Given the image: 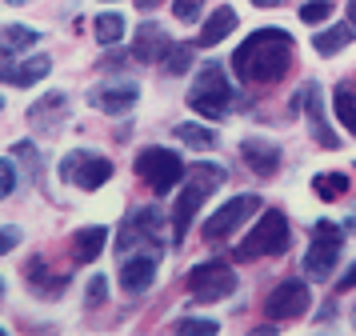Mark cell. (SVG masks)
Here are the masks:
<instances>
[{"label": "cell", "mask_w": 356, "mask_h": 336, "mask_svg": "<svg viewBox=\"0 0 356 336\" xmlns=\"http://www.w3.org/2000/svg\"><path fill=\"white\" fill-rule=\"evenodd\" d=\"M24 276H29V285H33L40 296H60V292H65V285H68L65 276L56 280V276L49 272L44 256H33V260H29V269H24Z\"/></svg>", "instance_id": "20"}, {"label": "cell", "mask_w": 356, "mask_h": 336, "mask_svg": "<svg viewBox=\"0 0 356 336\" xmlns=\"http://www.w3.org/2000/svg\"><path fill=\"white\" fill-rule=\"evenodd\" d=\"M13 157L29 168V176H33V180H40V157H36V144L33 141H17V144H13Z\"/></svg>", "instance_id": "27"}, {"label": "cell", "mask_w": 356, "mask_h": 336, "mask_svg": "<svg viewBox=\"0 0 356 336\" xmlns=\"http://www.w3.org/2000/svg\"><path fill=\"white\" fill-rule=\"evenodd\" d=\"M340 248H344V228L332 224V221H316L312 244H308V256H305V272L312 280H328V276L337 272Z\"/></svg>", "instance_id": "6"}, {"label": "cell", "mask_w": 356, "mask_h": 336, "mask_svg": "<svg viewBox=\"0 0 356 336\" xmlns=\"http://www.w3.org/2000/svg\"><path fill=\"white\" fill-rule=\"evenodd\" d=\"M177 333H193V336H212L216 333V320H200V317H180L172 324Z\"/></svg>", "instance_id": "30"}, {"label": "cell", "mask_w": 356, "mask_h": 336, "mask_svg": "<svg viewBox=\"0 0 356 336\" xmlns=\"http://www.w3.org/2000/svg\"><path fill=\"white\" fill-rule=\"evenodd\" d=\"M188 292H193V301L200 304H216L232 296L236 292V272L228 269L225 260H204V264H196L188 272Z\"/></svg>", "instance_id": "7"}, {"label": "cell", "mask_w": 356, "mask_h": 336, "mask_svg": "<svg viewBox=\"0 0 356 336\" xmlns=\"http://www.w3.org/2000/svg\"><path fill=\"white\" fill-rule=\"evenodd\" d=\"M328 16H332V4L328 0H308V4H300V20H305L308 29L312 24H324Z\"/></svg>", "instance_id": "29"}, {"label": "cell", "mask_w": 356, "mask_h": 336, "mask_svg": "<svg viewBox=\"0 0 356 336\" xmlns=\"http://www.w3.org/2000/svg\"><path fill=\"white\" fill-rule=\"evenodd\" d=\"M0 336H4V328H0Z\"/></svg>", "instance_id": "44"}, {"label": "cell", "mask_w": 356, "mask_h": 336, "mask_svg": "<svg viewBox=\"0 0 356 336\" xmlns=\"http://www.w3.org/2000/svg\"><path fill=\"white\" fill-rule=\"evenodd\" d=\"M164 68H168L172 77H184V68H193V45H172V52H168Z\"/></svg>", "instance_id": "28"}, {"label": "cell", "mask_w": 356, "mask_h": 336, "mask_svg": "<svg viewBox=\"0 0 356 336\" xmlns=\"http://www.w3.org/2000/svg\"><path fill=\"white\" fill-rule=\"evenodd\" d=\"M252 212H260V196H252V192L232 196L228 205H220L209 221H204V228H200L204 244H220V240H228L236 228H241V224H248V216H252Z\"/></svg>", "instance_id": "8"}, {"label": "cell", "mask_w": 356, "mask_h": 336, "mask_svg": "<svg viewBox=\"0 0 356 336\" xmlns=\"http://www.w3.org/2000/svg\"><path fill=\"white\" fill-rule=\"evenodd\" d=\"M136 100H140V88L129 84V80H113V84H100V88L88 93V104L100 112H108V116H124Z\"/></svg>", "instance_id": "13"}, {"label": "cell", "mask_w": 356, "mask_h": 336, "mask_svg": "<svg viewBox=\"0 0 356 336\" xmlns=\"http://www.w3.org/2000/svg\"><path fill=\"white\" fill-rule=\"evenodd\" d=\"M17 244H20V232H17V228H0V256L13 253Z\"/></svg>", "instance_id": "34"}, {"label": "cell", "mask_w": 356, "mask_h": 336, "mask_svg": "<svg viewBox=\"0 0 356 336\" xmlns=\"http://www.w3.org/2000/svg\"><path fill=\"white\" fill-rule=\"evenodd\" d=\"M104 240H108V232H104L100 224L76 228V232H72V260H76V264H88V260H97L100 248H104Z\"/></svg>", "instance_id": "18"}, {"label": "cell", "mask_w": 356, "mask_h": 336, "mask_svg": "<svg viewBox=\"0 0 356 336\" xmlns=\"http://www.w3.org/2000/svg\"><path fill=\"white\" fill-rule=\"evenodd\" d=\"M332 109H337V125L344 128L348 136H356V93L353 88L340 84L337 93H332Z\"/></svg>", "instance_id": "22"}, {"label": "cell", "mask_w": 356, "mask_h": 336, "mask_svg": "<svg viewBox=\"0 0 356 336\" xmlns=\"http://www.w3.org/2000/svg\"><path fill=\"white\" fill-rule=\"evenodd\" d=\"M220 184H225V168H220V164H209V160H204V164H188V168H184V189H180L177 208H172V240H184L193 216L200 212V205H204Z\"/></svg>", "instance_id": "2"}, {"label": "cell", "mask_w": 356, "mask_h": 336, "mask_svg": "<svg viewBox=\"0 0 356 336\" xmlns=\"http://www.w3.org/2000/svg\"><path fill=\"white\" fill-rule=\"evenodd\" d=\"M292 36L284 29H260L232 52V72L244 84H273L292 64Z\"/></svg>", "instance_id": "1"}, {"label": "cell", "mask_w": 356, "mask_h": 336, "mask_svg": "<svg viewBox=\"0 0 356 336\" xmlns=\"http://www.w3.org/2000/svg\"><path fill=\"white\" fill-rule=\"evenodd\" d=\"M36 40H40V32L24 29V24H8V29H0V45L13 48V52H29V48H36Z\"/></svg>", "instance_id": "25"}, {"label": "cell", "mask_w": 356, "mask_h": 336, "mask_svg": "<svg viewBox=\"0 0 356 336\" xmlns=\"http://www.w3.org/2000/svg\"><path fill=\"white\" fill-rule=\"evenodd\" d=\"M136 176L152 189V196H168L177 180H184V160L172 148H145L136 157Z\"/></svg>", "instance_id": "5"}, {"label": "cell", "mask_w": 356, "mask_h": 336, "mask_svg": "<svg viewBox=\"0 0 356 336\" xmlns=\"http://www.w3.org/2000/svg\"><path fill=\"white\" fill-rule=\"evenodd\" d=\"M13 189H17V168H13V160H0V200Z\"/></svg>", "instance_id": "33"}, {"label": "cell", "mask_w": 356, "mask_h": 336, "mask_svg": "<svg viewBox=\"0 0 356 336\" xmlns=\"http://www.w3.org/2000/svg\"><path fill=\"white\" fill-rule=\"evenodd\" d=\"M92 32H97L100 45H116V40L124 36V16L120 13H100L97 20H92Z\"/></svg>", "instance_id": "26"}, {"label": "cell", "mask_w": 356, "mask_h": 336, "mask_svg": "<svg viewBox=\"0 0 356 336\" xmlns=\"http://www.w3.org/2000/svg\"><path fill=\"white\" fill-rule=\"evenodd\" d=\"M168 52H172V36L161 29V24H140L136 29V45H132V56L140 64H164L168 61Z\"/></svg>", "instance_id": "14"}, {"label": "cell", "mask_w": 356, "mask_h": 336, "mask_svg": "<svg viewBox=\"0 0 356 336\" xmlns=\"http://www.w3.org/2000/svg\"><path fill=\"white\" fill-rule=\"evenodd\" d=\"M4 4H29V0H4Z\"/></svg>", "instance_id": "39"}, {"label": "cell", "mask_w": 356, "mask_h": 336, "mask_svg": "<svg viewBox=\"0 0 356 336\" xmlns=\"http://www.w3.org/2000/svg\"><path fill=\"white\" fill-rule=\"evenodd\" d=\"M188 104L200 116H225V109L232 104V84H228L225 68L216 61H204L196 68V80L188 88Z\"/></svg>", "instance_id": "4"}, {"label": "cell", "mask_w": 356, "mask_h": 336, "mask_svg": "<svg viewBox=\"0 0 356 336\" xmlns=\"http://www.w3.org/2000/svg\"><path fill=\"white\" fill-rule=\"evenodd\" d=\"M65 109H68V96L65 93H44L33 109H29V125H33L36 132H56Z\"/></svg>", "instance_id": "17"}, {"label": "cell", "mask_w": 356, "mask_h": 336, "mask_svg": "<svg viewBox=\"0 0 356 336\" xmlns=\"http://www.w3.org/2000/svg\"><path fill=\"white\" fill-rule=\"evenodd\" d=\"M348 24H353V32H356V0H348Z\"/></svg>", "instance_id": "38"}, {"label": "cell", "mask_w": 356, "mask_h": 336, "mask_svg": "<svg viewBox=\"0 0 356 336\" xmlns=\"http://www.w3.org/2000/svg\"><path fill=\"white\" fill-rule=\"evenodd\" d=\"M60 176L72 180V184L84 189V192H97L104 180H113V160L92 157L88 148H76V152H68V157L60 160Z\"/></svg>", "instance_id": "9"}, {"label": "cell", "mask_w": 356, "mask_h": 336, "mask_svg": "<svg viewBox=\"0 0 356 336\" xmlns=\"http://www.w3.org/2000/svg\"><path fill=\"white\" fill-rule=\"evenodd\" d=\"M49 68H52V61L44 52H13V48L0 45V80H4V84L29 88V84L49 77Z\"/></svg>", "instance_id": "10"}, {"label": "cell", "mask_w": 356, "mask_h": 336, "mask_svg": "<svg viewBox=\"0 0 356 336\" xmlns=\"http://www.w3.org/2000/svg\"><path fill=\"white\" fill-rule=\"evenodd\" d=\"M340 288H356V264L344 272V276H340Z\"/></svg>", "instance_id": "35"}, {"label": "cell", "mask_w": 356, "mask_h": 336, "mask_svg": "<svg viewBox=\"0 0 356 336\" xmlns=\"http://www.w3.org/2000/svg\"><path fill=\"white\" fill-rule=\"evenodd\" d=\"M289 248V221L280 208H260V221L236 248V260H260V256H280Z\"/></svg>", "instance_id": "3"}, {"label": "cell", "mask_w": 356, "mask_h": 336, "mask_svg": "<svg viewBox=\"0 0 356 336\" xmlns=\"http://www.w3.org/2000/svg\"><path fill=\"white\" fill-rule=\"evenodd\" d=\"M172 136H177L180 144H188V148H212L216 144V132L204 125H193V120H184V125L172 128Z\"/></svg>", "instance_id": "24"}, {"label": "cell", "mask_w": 356, "mask_h": 336, "mask_svg": "<svg viewBox=\"0 0 356 336\" xmlns=\"http://www.w3.org/2000/svg\"><path fill=\"white\" fill-rule=\"evenodd\" d=\"M164 0H136V8H140V13H148V8H161Z\"/></svg>", "instance_id": "36"}, {"label": "cell", "mask_w": 356, "mask_h": 336, "mask_svg": "<svg viewBox=\"0 0 356 336\" xmlns=\"http://www.w3.org/2000/svg\"><path fill=\"white\" fill-rule=\"evenodd\" d=\"M104 296H108V280H104V276H92V280H88V292H84V304H88V308H100Z\"/></svg>", "instance_id": "31"}, {"label": "cell", "mask_w": 356, "mask_h": 336, "mask_svg": "<svg viewBox=\"0 0 356 336\" xmlns=\"http://www.w3.org/2000/svg\"><path fill=\"white\" fill-rule=\"evenodd\" d=\"M305 116H308V128H312V141L321 144V148H340V141H337V132L328 128V120H324V93H321V84L312 80L305 88Z\"/></svg>", "instance_id": "15"}, {"label": "cell", "mask_w": 356, "mask_h": 336, "mask_svg": "<svg viewBox=\"0 0 356 336\" xmlns=\"http://www.w3.org/2000/svg\"><path fill=\"white\" fill-rule=\"evenodd\" d=\"M356 32L353 24H332V29H324L312 36V52H321V56H337V52H344V45L353 40Z\"/></svg>", "instance_id": "21"}, {"label": "cell", "mask_w": 356, "mask_h": 336, "mask_svg": "<svg viewBox=\"0 0 356 336\" xmlns=\"http://www.w3.org/2000/svg\"><path fill=\"white\" fill-rule=\"evenodd\" d=\"M241 157H244V164H248L252 173H260V176H273L276 168H280V144L264 141V136H244V144H241Z\"/></svg>", "instance_id": "16"}, {"label": "cell", "mask_w": 356, "mask_h": 336, "mask_svg": "<svg viewBox=\"0 0 356 336\" xmlns=\"http://www.w3.org/2000/svg\"><path fill=\"white\" fill-rule=\"evenodd\" d=\"M257 8H276V4H284V0H252Z\"/></svg>", "instance_id": "37"}, {"label": "cell", "mask_w": 356, "mask_h": 336, "mask_svg": "<svg viewBox=\"0 0 356 336\" xmlns=\"http://www.w3.org/2000/svg\"><path fill=\"white\" fill-rule=\"evenodd\" d=\"M161 256H164V253H148V248L120 256V288H124V292H132V296H140L145 288H152Z\"/></svg>", "instance_id": "12"}, {"label": "cell", "mask_w": 356, "mask_h": 336, "mask_svg": "<svg viewBox=\"0 0 356 336\" xmlns=\"http://www.w3.org/2000/svg\"><path fill=\"white\" fill-rule=\"evenodd\" d=\"M353 324H356V308H353Z\"/></svg>", "instance_id": "42"}, {"label": "cell", "mask_w": 356, "mask_h": 336, "mask_svg": "<svg viewBox=\"0 0 356 336\" xmlns=\"http://www.w3.org/2000/svg\"><path fill=\"white\" fill-rule=\"evenodd\" d=\"M312 192H316L321 200H340V196L348 192V176L344 173H316L312 176Z\"/></svg>", "instance_id": "23"}, {"label": "cell", "mask_w": 356, "mask_h": 336, "mask_svg": "<svg viewBox=\"0 0 356 336\" xmlns=\"http://www.w3.org/2000/svg\"><path fill=\"white\" fill-rule=\"evenodd\" d=\"M0 296H4V280H0Z\"/></svg>", "instance_id": "41"}, {"label": "cell", "mask_w": 356, "mask_h": 336, "mask_svg": "<svg viewBox=\"0 0 356 336\" xmlns=\"http://www.w3.org/2000/svg\"><path fill=\"white\" fill-rule=\"evenodd\" d=\"M172 13H177V20H196V16L204 13V0H177Z\"/></svg>", "instance_id": "32"}, {"label": "cell", "mask_w": 356, "mask_h": 336, "mask_svg": "<svg viewBox=\"0 0 356 336\" xmlns=\"http://www.w3.org/2000/svg\"><path fill=\"white\" fill-rule=\"evenodd\" d=\"M312 308V292H308L305 280H284V285H276L268 292V301H264V312L276 320V324H284V320H300Z\"/></svg>", "instance_id": "11"}, {"label": "cell", "mask_w": 356, "mask_h": 336, "mask_svg": "<svg viewBox=\"0 0 356 336\" xmlns=\"http://www.w3.org/2000/svg\"><path fill=\"white\" fill-rule=\"evenodd\" d=\"M348 228H353V232H356V216H353V221H348Z\"/></svg>", "instance_id": "40"}, {"label": "cell", "mask_w": 356, "mask_h": 336, "mask_svg": "<svg viewBox=\"0 0 356 336\" xmlns=\"http://www.w3.org/2000/svg\"><path fill=\"white\" fill-rule=\"evenodd\" d=\"M232 29H236V13H232L228 4H220V8L204 20V29H200V40H196V45H200V48H216Z\"/></svg>", "instance_id": "19"}, {"label": "cell", "mask_w": 356, "mask_h": 336, "mask_svg": "<svg viewBox=\"0 0 356 336\" xmlns=\"http://www.w3.org/2000/svg\"><path fill=\"white\" fill-rule=\"evenodd\" d=\"M0 109H4V100H0Z\"/></svg>", "instance_id": "43"}]
</instances>
